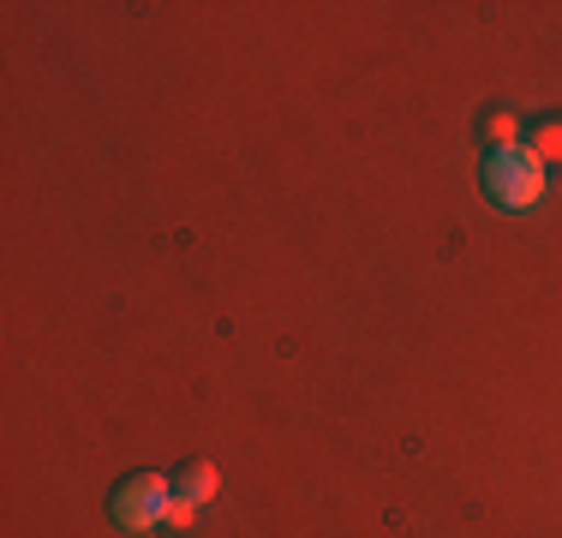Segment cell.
Returning a JSON list of instances; mask_svg holds the SVG:
<instances>
[{
    "mask_svg": "<svg viewBox=\"0 0 562 538\" xmlns=\"http://www.w3.org/2000/svg\"><path fill=\"white\" fill-rule=\"evenodd\" d=\"M479 186H485V198L508 215H527L532 204L544 198V161L527 150V144H515V150H491L485 156V173H479Z\"/></svg>",
    "mask_w": 562,
    "mask_h": 538,
    "instance_id": "6da1fadb",
    "label": "cell"
},
{
    "mask_svg": "<svg viewBox=\"0 0 562 538\" xmlns=\"http://www.w3.org/2000/svg\"><path fill=\"white\" fill-rule=\"evenodd\" d=\"M527 150L539 156V161H562V120H532Z\"/></svg>",
    "mask_w": 562,
    "mask_h": 538,
    "instance_id": "5b68a950",
    "label": "cell"
},
{
    "mask_svg": "<svg viewBox=\"0 0 562 538\" xmlns=\"http://www.w3.org/2000/svg\"><path fill=\"white\" fill-rule=\"evenodd\" d=\"M168 503H173V484L162 473H138V479H126L114 491V527L150 533V527H162V520H168Z\"/></svg>",
    "mask_w": 562,
    "mask_h": 538,
    "instance_id": "7a4b0ae2",
    "label": "cell"
},
{
    "mask_svg": "<svg viewBox=\"0 0 562 538\" xmlns=\"http://www.w3.org/2000/svg\"><path fill=\"white\" fill-rule=\"evenodd\" d=\"M180 491H186V496H192V503H198V508H204V503H210V496H216V491H222V473H216V467H210V461H192V467H186V473H180Z\"/></svg>",
    "mask_w": 562,
    "mask_h": 538,
    "instance_id": "277c9868",
    "label": "cell"
},
{
    "mask_svg": "<svg viewBox=\"0 0 562 538\" xmlns=\"http://www.w3.org/2000/svg\"><path fill=\"white\" fill-rule=\"evenodd\" d=\"M192 520H198V503H192V496H173V503H168V520H162V527H173V533H186V527H192Z\"/></svg>",
    "mask_w": 562,
    "mask_h": 538,
    "instance_id": "8992f818",
    "label": "cell"
},
{
    "mask_svg": "<svg viewBox=\"0 0 562 538\" xmlns=\"http://www.w3.org/2000/svg\"><path fill=\"white\" fill-rule=\"evenodd\" d=\"M479 138H485V150H515L520 144V114L515 108H491L485 126H479Z\"/></svg>",
    "mask_w": 562,
    "mask_h": 538,
    "instance_id": "3957f363",
    "label": "cell"
}]
</instances>
